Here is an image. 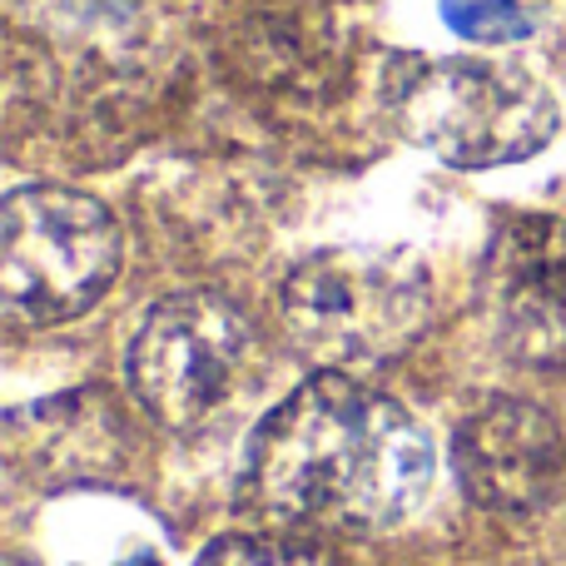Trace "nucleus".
Instances as JSON below:
<instances>
[{"instance_id": "f257e3e1", "label": "nucleus", "mask_w": 566, "mask_h": 566, "mask_svg": "<svg viewBox=\"0 0 566 566\" xmlns=\"http://www.w3.org/2000/svg\"><path fill=\"white\" fill-rule=\"evenodd\" d=\"M432 482L428 432L392 398L318 373L259 422L244 492L264 517L318 532L398 527Z\"/></svg>"}, {"instance_id": "f03ea898", "label": "nucleus", "mask_w": 566, "mask_h": 566, "mask_svg": "<svg viewBox=\"0 0 566 566\" xmlns=\"http://www.w3.org/2000/svg\"><path fill=\"white\" fill-rule=\"evenodd\" d=\"M382 99L398 135L452 169L522 165L562 129V105L542 80L472 55L398 60Z\"/></svg>"}, {"instance_id": "7ed1b4c3", "label": "nucleus", "mask_w": 566, "mask_h": 566, "mask_svg": "<svg viewBox=\"0 0 566 566\" xmlns=\"http://www.w3.org/2000/svg\"><path fill=\"white\" fill-rule=\"evenodd\" d=\"M428 269L408 249H328L283 279L279 313L293 348L323 373L388 363L422 333Z\"/></svg>"}, {"instance_id": "20e7f679", "label": "nucleus", "mask_w": 566, "mask_h": 566, "mask_svg": "<svg viewBox=\"0 0 566 566\" xmlns=\"http://www.w3.org/2000/svg\"><path fill=\"white\" fill-rule=\"evenodd\" d=\"M125 239L99 199L65 185H25L0 209V298L20 323H65L105 298Z\"/></svg>"}, {"instance_id": "39448f33", "label": "nucleus", "mask_w": 566, "mask_h": 566, "mask_svg": "<svg viewBox=\"0 0 566 566\" xmlns=\"http://www.w3.org/2000/svg\"><path fill=\"white\" fill-rule=\"evenodd\" d=\"M254 353L244 308L224 293H175L155 303L129 343V392L155 422L189 432L224 408Z\"/></svg>"}, {"instance_id": "423d86ee", "label": "nucleus", "mask_w": 566, "mask_h": 566, "mask_svg": "<svg viewBox=\"0 0 566 566\" xmlns=\"http://www.w3.org/2000/svg\"><path fill=\"white\" fill-rule=\"evenodd\" d=\"M488 298L502 343L522 363H566V219L532 214L497 234L488 259Z\"/></svg>"}, {"instance_id": "0eeeda50", "label": "nucleus", "mask_w": 566, "mask_h": 566, "mask_svg": "<svg viewBox=\"0 0 566 566\" xmlns=\"http://www.w3.org/2000/svg\"><path fill=\"white\" fill-rule=\"evenodd\" d=\"M452 462L472 502L492 512H537L562 478L557 422L532 402L492 398L462 418Z\"/></svg>"}, {"instance_id": "6e6552de", "label": "nucleus", "mask_w": 566, "mask_h": 566, "mask_svg": "<svg viewBox=\"0 0 566 566\" xmlns=\"http://www.w3.org/2000/svg\"><path fill=\"white\" fill-rule=\"evenodd\" d=\"M199 566H333L318 547L293 537H219Z\"/></svg>"}, {"instance_id": "1a4fd4ad", "label": "nucleus", "mask_w": 566, "mask_h": 566, "mask_svg": "<svg viewBox=\"0 0 566 566\" xmlns=\"http://www.w3.org/2000/svg\"><path fill=\"white\" fill-rule=\"evenodd\" d=\"M442 20L478 45H507L532 30V20L512 0H442Z\"/></svg>"}]
</instances>
